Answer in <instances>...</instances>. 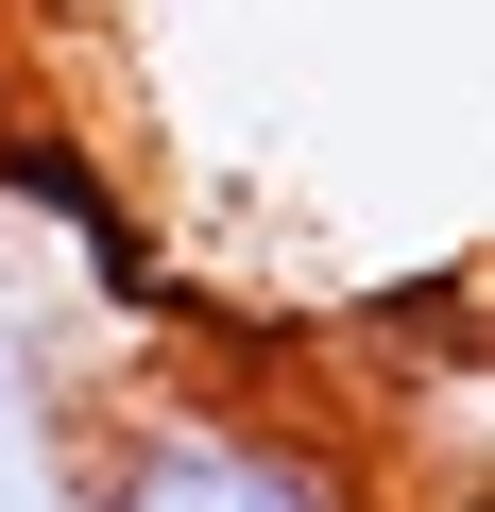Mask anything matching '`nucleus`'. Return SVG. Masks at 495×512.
I'll return each instance as SVG.
<instances>
[{
    "mask_svg": "<svg viewBox=\"0 0 495 512\" xmlns=\"http://www.w3.org/2000/svg\"><path fill=\"white\" fill-rule=\"evenodd\" d=\"M69 512H393L376 444L274 376L154 359L69 410Z\"/></svg>",
    "mask_w": 495,
    "mask_h": 512,
    "instance_id": "nucleus-1",
    "label": "nucleus"
}]
</instances>
